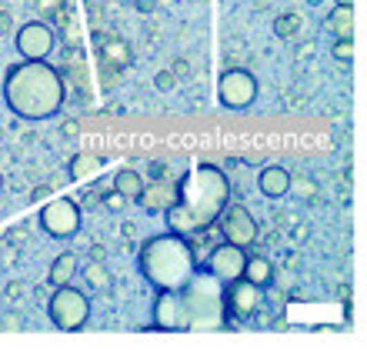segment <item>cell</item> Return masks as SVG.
I'll return each mask as SVG.
<instances>
[{"mask_svg": "<svg viewBox=\"0 0 367 350\" xmlns=\"http://www.w3.org/2000/svg\"><path fill=\"white\" fill-rule=\"evenodd\" d=\"M97 43H100V54H104V64H107V67L124 70V67L131 64V47L120 37H97Z\"/></svg>", "mask_w": 367, "mask_h": 350, "instance_id": "14", "label": "cell"}, {"mask_svg": "<svg viewBox=\"0 0 367 350\" xmlns=\"http://www.w3.org/2000/svg\"><path fill=\"white\" fill-rule=\"evenodd\" d=\"M154 7H157V0H137V10H140V14H151Z\"/></svg>", "mask_w": 367, "mask_h": 350, "instance_id": "30", "label": "cell"}, {"mask_svg": "<svg viewBox=\"0 0 367 350\" xmlns=\"http://www.w3.org/2000/svg\"><path fill=\"white\" fill-rule=\"evenodd\" d=\"M47 313H50L57 331L67 333L84 331V324L91 320V297L80 287H74V284H60V287H54L50 300H47Z\"/></svg>", "mask_w": 367, "mask_h": 350, "instance_id": "5", "label": "cell"}, {"mask_svg": "<svg viewBox=\"0 0 367 350\" xmlns=\"http://www.w3.org/2000/svg\"><path fill=\"white\" fill-rule=\"evenodd\" d=\"M224 287H227V291H224V307H227V313H234V317H251V313L261 307V300H264L261 287L251 284L247 277H237V280L224 284Z\"/></svg>", "mask_w": 367, "mask_h": 350, "instance_id": "11", "label": "cell"}, {"mask_svg": "<svg viewBox=\"0 0 367 350\" xmlns=\"http://www.w3.org/2000/svg\"><path fill=\"white\" fill-rule=\"evenodd\" d=\"M40 227L44 233H50V237H74L80 231V207L77 200H70V197H57V200H50V204H44V211H40Z\"/></svg>", "mask_w": 367, "mask_h": 350, "instance_id": "7", "label": "cell"}, {"mask_svg": "<svg viewBox=\"0 0 367 350\" xmlns=\"http://www.w3.org/2000/svg\"><path fill=\"white\" fill-rule=\"evenodd\" d=\"M100 157L94 154H77L74 160H70V167H67V174H70V180H87L91 174H97L100 171Z\"/></svg>", "mask_w": 367, "mask_h": 350, "instance_id": "20", "label": "cell"}, {"mask_svg": "<svg viewBox=\"0 0 367 350\" xmlns=\"http://www.w3.org/2000/svg\"><path fill=\"white\" fill-rule=\"evenodd\" d=\"M23 291H27V284H23V280H7L3 297H7V300H20V297H23Z\"/></svg>", "mask_w": 367, "mask_h": 350, "instance_id": "27", "label": "cell"}, {"mask_svg": "<svg viewBox=\"0 0 367 350\" xmlns=\"http://www.w3.org/2000/svg\"><path fill=\"white\" fill-rule=\"evenodd\" d=\"M77 277V253H60L54 257V264H50V271H47V284L50 287H60V284H70Z\"/></svg>", "mask_w": 367, "mask_h": 350, "instance_id": "15", "label": "cell"}, {"mask_svg": "<svg viewBox=\"0 0 367 350\" xmlns=\"http://www.w3.org/2000/svg\"><path fill=\"white\" fill-rule=\"evenodd\" d=\"M104 207H107V211H117V214H120V211L127 207V197L120 194V191H114V187H111V191H104Z\"/></svg>", "mask_w": 367, "mask_h": 350, "instance_id": "25", "label": "cell"}, {"mask_svg": "<svg viewBox=\"0 0 367 350\" xmlns=\"http://www.w3.org/2000/svg\"><path fill=\"white\" fill-rule=\"evenodd\" d=\"M324 27L334 34V40L354 37V7H330V14L324 17Z\"/></svg>", "mask_w": 367, "mask_h": 350, "instance_id": "17", "label": "cell"}, {"mask_svg": "<svg viewBox=\"0 0 367 350\" xmlns=\"http://www.w3.org/2000/svg\"><path fill=\"white\" fill-rule=\"evenodd\" d=\"M60 134L74 137V134H77V124H74V120H64V127H60Z\"/></svg>", "mask_w": 367, "mask_h": 350, "instance_id": "31", "label": "cell"}, {"mask_svg": "<svg viewBox=\"0 0 367 350\" xmlns=\"http://www.w3.org/2000/svg\"><path fill=\"white\" fill-rule=\"evenodd\" d=\"M241 277H247L251 284H257V287H267L274 280V264L264 257V253H251L247 260H244V273Z\"/></svg>", "mask_w": 367, "mask_h": 350, "instance_id": "16", "label": "cell"}, {"mask_svg": "<svg viewBox=\"0 0 367 350\" xmlns=\"http://www.w3.org/2000/svg\"><path fill=\"white\" fill-rule=\"evenodd\" d=\"M257 187H261V194L267 197V200H281V197L290 194V174L288 167H264L261 174H257Z\"/></svg>", "mask_w": 367, "mask_h": 350, "instance_id": "13", "label": "cell"}, {"mask_svg": "<svg viewBox=\"0 0 367 350\" xmlns=\"http://www.w3.org/2000/svg\"><path fill=\"white\" fill-rule=\"evenodd\" d=\"M47 191H50V187H37V191H30V200H40V197H47Z\"/></svg>", "mask_w": 367, "mask_h": 350, "instance_id": "34", "label": "cell"}, {"mask_svg": "<svg viewBox=\"0 0 367 350\" xmlns=\"http://www.w3.org/2000/svg\"><path fill=\"white\" fill-rule=\"evenodd\" d=\"M171 74H187V60H177V64H174V70H171Z\"/></svg>", "mask_w": 367, "mask_h": 350, "instance_id": "33", "label": "cell"}, {"mask_svg": "<svg viewBox=\"0 0 367 350\" xmlns=\"http://www.w3.org/2000/svg\"><path fill=\"white\" fill-rule=\"evenodd\" d=\"M290 191H297L301 194V200H314L317 197V184H314V177H290Z\"/></svg>", "mask_w": 367, "mask_h": 350, "instance_id": "23", "label": "cell"}, {"mask_svg": "<svg viewBox=\"0 0 367 350\" xmlns=\"http://www.w3.org/2000/svg\"><path fill=\"white\" fill-rule=\"evenodd\" d=\"M0 191H3V174H0Z\"/></svg>", "mask_w": 367, "mask_h": 350, "instance_id": "37", "label": "cell"}, {"mask_svg": "<svg viewBox=\"0 0 367 350\" xmlns=\"http://www.w3.org/2000/svg\"><path fill=\"white\" fill-rule=\"evenodd\" d=\"M154 84H157V90H164V94H167V90H174V87H177V74H171V70H160V74L154 77Z\"/></svg>", "mask_w": 367, "mask_h": 350, "instance_id": "26", "label": "cell"}, {"mask_svg": "<svg viewBox=\"0 0 367 350\" xmlns=\"http://www.w3.org/2000/svg\"><path fill=\"white\" fill-rule=\"evenodd\" d=\"M224 284L207 271H194L180 291H160L154 304V331H224Z\"/></svg>", "mask_w": 367, "mask_h": 350, "instance_id": "2", "label": "cell"}, {"mask_svg": "<svg viewBox=\"0 0 367 350\" xmlns=\"http://www.w3.org/2000/svg\"><path fill=\"white\" fill-rule=\"evenodd\" d=\"M330 54H334V60H341V64H350L354 60V37H337L330 43Z\"/></svg>", "mask_w": 367, "mask_h": 350, "instance_id": "22", "label": "cell"}, {"mask_svg": "<svg viewBox=\"0 0 367 350\" xmlns=\"http://www.w3.org/2000/svg\"><path fill=\"white\" fill-rule=\"evenodd\" d=\"M177 197V187L174 184H164V180H157V184H144V191L137 194V204L147 211V214H164L171 204H174Z\"/></svg>", "mask_w": 367, "mask_h": 350, "instance_id": "12", "label": "cell"}, {"mask_svg": "<svg viewBox=\"0 0 367 350\" xmlns=\"http://www.w3.org/2000/svg\"><path fill=\"white\" fill-rule=\"evenodd\" d=\"M64 10V0H37V20H50Z\"/></svg>", "mask_w": 367, "mask_h": 350, "instance_id": "24", "label": "cell"}, {"mask_svg": "<svg viewBox=\"0 0 367 350\" xmlns=\"http://www.w3.org/2000/svg\"><path fill=\"white\" fill-rule=\"evenodd\" d=\"M310 54H314V43H301V47H297V57H310Z\"/></svg>", "mask_w": 367, "mask_h": 350, "instance_id": "32", "label": "cell"}, {"mask_svg": "<svg viewBox=\"0 0 367 350\" xmlns=\"http://www.w3.org/2000/svg\"><path fill=\"white\" fill-rule=\"evenodd\" d=\"M177 197L164 211L167 231L191 237L197 231H211L224 207L231 204V180L214 164H191L174 184Z\"/></svg>", "mask_w": 367, "mask_h": 350, "instance_id": "1", "label": "cell"}, {"mask_svg": "<svg viewBox=\"0 0 367 350\" xmlns=\"http://www.w3.org/2000/svg\"><path fill=\"white\" fill-rule=\"evenodd\" d=\"M20 320H23L20 313H3V317H0V331H23Z\"/></svg>", "mask_w": 367, "mask_h": 350, "instance_id": "28", "label": "cell"}, {"mask_svg": "<svg viewBox=\"0 0 367 350\" xmlns=\"http://www.w3.org/2000/svg\"><path fill=\"white\" fill-rule=\"evenodd\" d=\"M244 260H247V247H237L231 240H224V244H214L211 253L204 257V271L217 277L220 284H231L244 273Z\"/></svg>", "mask_w": 367, "mask_h": 350, "instance_id": "8", "label": "cell"}, {"mask_svg": "<svg viewBox=\"0 0 367 350\" xmlns=\"http://www.w3.org/2000/svg\"><path fill=\"white\" fill-rule=\"evenodd\" d=\"M217 224H220V237L231 240V244H237V247H251L254 240H257V233H261L254 214L247 207H241V204H234V207L227 204L224 214L217 217Z\"/></svg>", "mask_w": 367, "mask_h": 350, "instance_id": "9", "label": "cell"}, {"mask_svg": "<svg viewBox=\"0 0 367 350\" xmlns=\"http://www.w3.org/2000/svg\"><path fill=\"white\" fill-rule=\"evenodd\" d=\"M167 3H174V0H157V7H167Z\"/></svg>", "mask_w": 367, "mask_h": 350, "instance_id": "36", "label": "cell"}, {"mask_svg": "<svg viewBox=\"0 0 367 350\" xmlns=\"http://www.w3.org/2000/svg\"><path fill=\"white\" fill-rule=\"evenodd\" d=\"M10 30H14V14L0 10V37H10Z\"/></svg>", "mask_w": 367, "mask_h": 350, "instance_id": "29", "label": "cell"}, {"mask_svg": "<svg viewBox=\"0 0 367 350\" xmlns=\"http://www.w3.org/2000/svg\"><path fill=\"white\" fill-rule=\"evenodd\" d=\"M301 30V17L297 14H281V17L274 20V34L277 37H294Z\"/></svg>", "mask_w": 367, "mask_h": 350, "instance_id": "21", "label": "cell"}, {"mask_svg": "<svg viewBox=\"0 0 367 350\" xmlns=\"http://www.w3.org/2000/svg\"><path fill=\"white\" fill-rule=\"evenodd\" d=\"M17 54H23V60H47L54 50V30L47 27V20H30L17 30Z\"/></svg>", "mask_w": 367, "mask_h": 350, "instance_id": "10", "label": "cell"}, {"mask_svg": "<svg viewBox=\"0 0 367 350\" xmlns=\"http://www.w3.org/2000/svg\"><path fill=\"white\" fill-rule=\"evenodd\" d=\"M137 271L154 291H180L197 271L191 240L174 231L147 237L137 251Z\"/></svg>", "mask_w": 367, "mask_h": 350, "instance_id": "4", "label": "cell"}, {"mask_svg": "<svg viewBox=\"0 0 367 350\" xmlns=\"http://www.w3.org/2000/svg\"><path fill=\"white\" fill-rule=\"evenodd\" d=\"M84 280H87V287H91V291H100V293H107L111 287H114L111 271H107L100 260H91V264L84 267Z\"/></svg>", "mask_w": 367, "mask_h": 350, "instance_id": "18", "label": "cell"}, {"mask_svg": "<svg viewBox=\"0 0 367 350\" xmlns=\"http://www.w3.org/2000/svg\"><path fill=\"white\" fill-rule=\"evenodd\" d=\"M67 80L47 60L14 64L3 77V100L20 120H47L64 107Z\"/></svg>", "mask_w": 367, "mask_h": 350, "instance_id": "3", "label": "cell"}, {"mask_svg": "<svg viewBox=\"0 0 367 350\" xmlns=\"http://www.w3.org/2000/svg\"><path fill=\"white\" fill-rule=\"evenodd\" d=\"M114 191H120V194L127 197V200H137V194L144 191V177L137 174V171H117L114 174Z\"/></svg>", "mask_w": 367, "mask_h": 350, "instance_id": "19", "label": "cell"}, {"mask_svg": "<svg viewBox=\"0 0 367 350\" xmlns=\"http://www.w3.org/2000/svg\"><path fill=\"white\" fill-rule=\"evenodd\" d=\"M334 7H354V0H334Z\"/></svg>", "mask_w": 367, "mask_h": 350, "instance_id": "35", "label": "cell"}, {"mask_svg": "<svg viewBox=\"0 0 367 350\" xmlns=\"http://www.w3.org/2000/svg\"><path fill=\"white\" fill-rule=\"evenodd\" d=\"M254 97H257V77L251 70H241V67H231L217 77V100L227 107V110H244L251 107Z\"/></svg>", "mask_w": 367, "mask_h": 350, "instance_id": "6", "label": "cell"}]
</instances>
